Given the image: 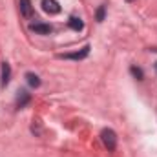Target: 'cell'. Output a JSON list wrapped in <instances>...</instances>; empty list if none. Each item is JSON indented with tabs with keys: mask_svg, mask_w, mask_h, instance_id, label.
I'll return each mask as SVG.
<instances>
[{
	"mask_svg": "<svg viewBox=\"0 0 157 157\" xmlns=\"http://www.w3.org/2000/svg\"><path fill=\"white\" fill-rule=\"evenodd\" d=\"M31 31H35L39 35H49L51 33V26L49 24H31Z\"/></svg>",
	"mask_w": 157,
	"mask_h": 157,
	"instance_id": "8992f818",
	"label": "cell"
},
{
	"mask_svg": "<svg viewBox=\"0 0 157 157\" xmlns=\"http://www.w3.org/2000/svg\"><path fill=\"white\" fill-rule=\"evenodd\" d=\"M18 7H20V15H22V17H26V18H31V17H33L31 0H20V2H18Z\"/></svg>",
	"mask_w": 157,
	"mask_h": 157,
	"instance_id": "277c9868",
	"label": "cell"
},
{
	"mask_svg": "<svg viewBox=\"0 0 157 157\" xmlns=\"http://www.w3.org/2000/svg\"><path fill=\"white\" fill-rule=\"evenodd\" d=\"M90 55V46H84L80 51L77 53H64V55H59L60 59H71V60H82V59H86Z\"/></svg>",
	"mask_w": 157,
	"mask_h": 157,
	"instance_id": "7a4b0ae2",
	"label": "cell"
},
{
	"mask_svg": "<svg viewBox=\"0 0 157 157\" xmlns=\"http://www.w3.org/2000/svg\"><path fill=\"white\" fill-rule=\"evenodd\" d=\"M26 80L31 88H39L40 86V78L35 75V73H26Z\"/></svg>",
	"mask_w": 157,
	"mask_h": 157,
	"instance_id": "9c48e42d",
	"label": "cell"
},
{
	"mask_svg": "<svg viewBox=\"0 0 157 157\" xmlns=\"http://www.w3.org/2000/svg\"><path fill=\"white\" fill-rule=\"evenodd\" d=\"M101 139H102L104 146H106L110 152H113V150L117 148V135H115V132H113V130L104 128V130L101 132Z\"/></svg>",
	"mask_w": 157,
	"mask_h": 157,
	"instance_id": "6da1fadb",
	"label": "cell"
},
{
	"mask_svg": "<svg viewBox=\"0 0 157 157\" xmlns=\"http://www.w3.org/2000/svg\"><path fill=\"white\" fill-rule=\"evenodd\" d=\"M126 2H133V0H126Z\"/></svg>",
	"mask_w": 157,
	"mask_h": 157,
	"instance_id": "4fadbf2b",
	"label": "cell"
},
{
	"mask_svg": "<svg viewBox=\"0 0 157 157\" xmlns=\"http://www.w3.org/2000/svg\"><path fill=\"white\" fill-rule=\"evenodd\" d=\"M130 73H132L133 77L137 78V80H143V78H144V73H143V70H141V68H137V66H132V68H130Z\"/></svg>",
	"mask_w": 157,
	"mask_h": 157,
	"instance_id": "30bf717a",
	"label": "cell"
},
{
	"mask_svg": "<svg viewBox=\"0 0 157 157\" xmlns=\"http://www.w3.org/2000/svg\"><path fill=\"white\" fill-rule=\"evenodd\" d=\"M29 101H31V95H29L26 90H20L18 95H17V106H18V108H24Z\"/></svg>",
	"mask_w": 157,
	"mask_h": 157,
	"instance_id": "5b68a950",
	"label": "cell"
},
{
	"mask_svg": "<svg viewBox=\"0 0 157 157\" xmlns=\"http://www.w3.org/2000/svg\"><path fill=\"white\" fill-rule=\"evenodd\" d=\"M155 71H157V62H155Z\"/></svg>",
	"mask_w": 157,
	"mask_h": 157,
	"instance_id": "7c38bea8",
	"label": "cell"
},
{
	"mask_svg": "<svg viewBox=\"0 0 157 157\" xmlns=\"http://www.w3.org/2000/svg\"><path fill=\"white\" fill-rule=\"evenodd\" d=\"M68 24H70V28H71L73 31H80V29L84 28V22H82L78 17H71V18L68 20Z\"/></svg>",
	"mask_w": 157,
	"mask_h": 157,
	"instance_id": "ba28073f",
	"label": "cell"
},
{
	"mask_svg": "<svg viewBox=\"0 0 157 157\" xmlns=\"http://www.w3.org/2000/svg\"><path fill=\"white\" fill-rule=\"evenodd\" d=\"M42 9L49 15H59L60 13V6L57 0H42Z\"/></svg>",
	"mask_w": 157,
	"mask_h": 157,
	"instance_id": "3957f363",
	"label": "cell"
},
{
	"mask_svg": "<svg viewBox=\"0 0 157 157\" xmlns=\"http://www.w3.org/2000/svg\"><path fill=\"white\" fill-rule=\"evenodd\" d=\"M104 15H106V7L101 6V7L97 9V22H102V20H104Z\"/></svg>",
	"mask_w": 157,
	"mask_h": 157,
	"instance_id": "8fae6325",
	"label": "cell"
},
{
	"mask_svg": "<svg viewBox=\"0 0 157 157\" xmlns=\"http://www.w3.org/2000/svg\"><path fill=\"white\" fill-rule=\"evenodd\" d=\"M9 77H11V66L7 62H4L2 64V86H7Z\"/></svg>",
	"mask_w": 157,
	"mask_h": 157,
	"instance_id": "52a82bcc",
	"label": "cell"
}]
</instances>
